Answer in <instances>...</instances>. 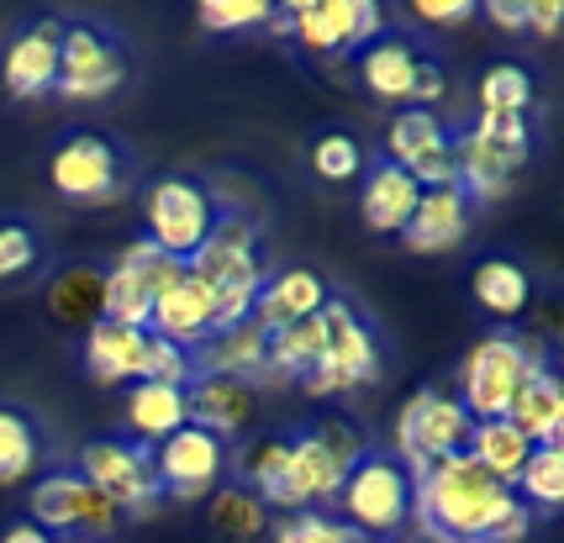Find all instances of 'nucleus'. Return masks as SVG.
<instances>
[{"mask_svg": "<svg viewBox=\"0 0 564 543\" xmlns=\"http://www.w3.org/2000/svg\"><path fill=\"white\" fill-rule=\"evenodd\" d=\"M412 522L433 543H522L539 518L507 480H496L469 454H454L412 480Z\"/></svg>", "mask_w": 564, "mask_h": 543, "instance_id": "1", "label": "nucleus"}, {"mask_svg": "<svg viewBox=\"0 0 564 543\" xmlns=\"http://www.w3.org/2000/svg\"><path fill=\"white\" fill-rule=\"evenodd\" d=\"M259 248H264L259 217H248L238 206H221L212 238H206L200 253L191 259V274L206 285V296L217 306V333L248 322V312H253V296H259L264 274H270V259H264Z\"/></svg>", "mask_w": 564, "mask_h": 543, "instance_id": "2", "label": "nucleus"}, {"mask_svg": "<svg viewBox=\"0 0 564 543\" xmlns=\"http://www.w3.org/2000/svg\"><path fill=\"white\" fill-rule=\"evenodd\" d=\"M322 333H327L322 365H312V370L295 380L312 401H333V395H348V391H359V385H380L386 380V370H391L386 333H380V322L369 317L354 296H344V291L327 296Z\"/></svg>", "mask_w": 564, "mask_h": 543, "instance_id": "3", "label": "nucleus"}, {"mask_svg": "<svg viewBox=\"0 0 564 543\" xmlns=\"http://www.w3.org/2000/svg\"><path fill=\"white\" fill-rule=\"evenodd\" d=\"M48 185L69 206H117L143 185V164L117 132L74 127L48 149Z\"/></svg>", "mask_w": 564, "mask_h": 543, "instance_id": "4", "label": "nucleus"}, {"mask_svg": "<svg viewBox=\"0 0 564 543\" xmlns=\"http://www.w3.org/2000/svg\"><path fill=\"white\" fill-rule=\"evenodd\" d=\"M543 365H554V354L543 344V333H528V327H491L486 338H475L465 359H459V374H454V395L475 422L507 417L512 395L522 391V380Z\"/></svg>", "mask_w": 564, "mask_h": 543, "instance_id": "5", "label": "nucleus"}, {"mask_svg": "<svg viewBox=\"0 0 564 543\" xmlns=\"http://www.w3.org/2000/svg\"><path fill=\"white\" fill-rule=\"evenodd\" d=\"M543 153V127L539 117H469L454 122V170H459V191L475 206L496 200L512 191V180Z\"/></svg>", "mask_w": 564, "mask_h": 543, "instance_id": "6", "label": "nucleus"}, {"mask_svg": "<svg viewBox=\"0 0 564 543\" xmlns=\"http://www.w3.org/2000/svg\"><path fill=\"white\" fill-rule=\"evenodd\" d=\"M354 69H359V85H365L375 100H391L395 111L401 106H417V111H438V100L448 96V64L443 53L412 32V26L386 22V32L365 43L354 53Z\"/></svg>", "mask_w": 564, "mask_h": 543, "instance_id": "7", "label": "nucleus"}, {"mask_svg": "<svg viewBox=\"0 0 564 543\" xmlns=\"http://www.w3.org/2000/svg\"><path fill=\"white\" fill-rule=\"evenodd\" d=\"M26 518L53 543H117L127 528L122 512L64 459L26 486Z\"/></svg>", "mask_w": 564, "mask_h": 543, "instance_id": "8", "label": "nucleus"}, {"mask_svg": "<svg viewBox=\"0 0 564 543\" xmlns=\"http://www.w3.org/2000/svg\"><path fill=\"white\" fill-rule=\"evenodd\" d=\"M138 69L127 37L100 17H64V43H58V100H106L117 96Z\"/></svg>", "mask_w": 564, "mask_h": 543, "instance_id": "9", "label": "nucleus"}, {"mask_svg": "<svg viewBox=\"0 0 564 543\" xmlns=\"http://www.w3.org/2000/svg\"><path fill=\"white\" fill-rule=\"evenodd\" d=\"M221 217L217 191L200 174H159L143 191V238L170 259L191 264Z\"/></svg>", "mask_w": 564, "mask_h": 543, "instance_id": "10", "label": "nucleus"}, {"mask_svg": "<svg viewBox=\"0 0 564 543\" xmlns=\"http://www.w3.org/2000/svg\"><path fill=\"white\" fill-rule=\"evenodd\" d=\"M338 518L359 528L365 539H395L412 522V475L391 448H369L338 486Z\"/></svg>", "mask_w": 564, "mask_h": 543, "instance_id": "11", "label": "nucleus"}, {"mask_svg": "<svg viewBox=\"0 0 564 543\" xmlns=\"http://www.w3.org/2000/svg\"><path fill=\"white\" fill-rule=\"evenodd\" d=\"M74 469L96 486L122 518H148L164 507L159 491V469H153V448L127 438V433H96L74 454Z\"/></svg>", "mask_w": 564, "mask_h": 543, "instance_id": "12", "label": "nucleus"}, {"mask_svg": "<svg viewBox=\"0 0 564 543\" xmlns=\"http://www.w3.org/2000/svg\"><path fill=\"white\" fill-rule=\"evenodd\" d=\"M469 427H475V417L459 406V395L438 391V385H422V391L406 395V406L395 412L391 454L406 465V475L417 480L422 469H433V465H443V459H454V454H465Z\"/></svg>", "mask_w": 564, "mask_h": 543, "instance_id": "13", "label": "nucleus"}, {"mask_svg": "<svg viewBox=\"0 0 564 543\" xmlns=\"http://www.w3.org/2000/svg\"><path fill=\"white\" fill-rule=\"evenodd\" d=\"M386 11L375 0H291V32L285 43L306 53L312 64H338L386 32Z\"/></svg>", "mask_w": 564, "mask_h": 543, "instance_id": "14", "label": "nucleus"}, {"mask_svg": "<svg viewBox=\"0 0 564 543\" xmlns=\"http://www.w3.org/2000/svg\"><path fill=\"white\" fill-rule=\"evenodd\" d=\"M380 153L401 164V170L417 180L422 191H438V185H459L454 170V122L438 111H417V106H401L380 138Z\"/></svg>", "mask_w": 564, "mask_h": 543, "instance_id": "15", "label": "nucleus"}, {"mask_svg": "<svg viewBox=\"0 0 564 543\" xmlns=\"http://www.w3.org/2000/svg\"><path fill=\"white\" fill-rule=\"evenodd\" d=\"M58 43H64V17L58 11H32L0 43V90L11 100L53 96V85H58Z\"/></svg>", "mask_w": 564, "mask_h": 543, "instance_id": "16", "label": "nucleus"}, {"mask_svg": "<svg viewBox=\"0 0 564 543\" xmlns=\"http://www.w3.org/2000/svg\"><path fill=\"white\" fill-rule=\"evenodd\" d=\"M227 459H232V444H221L200 427H180L164 444L153 448V469H159V491L164 501H206L227 480Z\"/></svg>", "mask_w": 564, "mask_h": 543, "instance_id": "17", "label": "nucleus"}, {"mask_svg": "<svg viewBox=\"0 0 564 543\" xmlns=\"http://www.w3.org/2000/svg\"><path fill=\"white\" fill-rule=\"evenodd\" d=\"M185 422L221 438V444H243L264 422V391L227 380V374H196L185 385Z\"/></svg>", "mask_w": 564, "mask_h": 543, "instance_id": "18", "label": "nucleus"}, {"mask_svg": "<svg viewBox=\"0 0 564 543\" xmlns=\"http://www.w3.org/2000/svg\"><path fill=\"white\" fill-rule=\"evenodd\" d=\"M148 333L174 348H185V354H196L206 338H217V306L206 296V285L191 274V264L159 285L153 312H148Z\"/></svg>", "mask_w": 564, "mask_h": 543, "instance_id": "19", "label": "nucleus"}, {"mask_svg": "<svg viewBox=\"0 0 564 543\" xmlns=\"http://www.w3.org/2000/svg\"><path fill=\"white\" fill-rule=\"evenodd\" d=\"M148 359H153L148 327L96 322V327L79 333V370L96 385H138V380H148Z\"/></svg>", "mask_w": 564, "mask_h": 543, "instance_id": "20", "label": "nucleus"}, {"mask_svg": "<svg viewBox=\"0 0 564 543\" xmlns=\"http://www.w3.org/2000/svg\"><path fill=\"white\" fill-rule=\"evenodd\" d=\"M333 296V280L312 264H285V270H270L264 274V285H259V296H253V312L248 322L270 338L280 327H291V322H306L317 317L322 306Z\"/></svg>", "mask_w": 564, "mask_h": 543, "instance_id": "21", "label": "nucleus"}, {"mask_svg": "<svg viewBox=\"0 0 564 543\" xmlns=\"http://www.w3.org/2000/svg\"><path fill=\"white\" fill-rule=\"evenodd\" d=\"M58 465L53 427L37 406L0 395V486H32L43 469Z\"/></svg>", "mask_w": 564, "mask_h": 543, "instance_id": "22", "label": "nucleus"}, {"mask_svg": "<svg viewBox=\"0 0 564 543\" xmlns=\"http://www.w3.org/2000/svg\"><path fill=\"white\" fill-rule=\"evenodd\" d=\"M417 196H422V185L401 164H391L380 149L365 159V174H359V217H365L369 232L401 238V227L412 222V211H417Z\"/></svg>", "mask_w": 564, "mask_h": 543, "instance_id": "23", "label": "nucleus"}, {"mask_svg": "<svg viewBox=\"0 0 564 543\" xmlns=\"http://www.w3.org/2000/svg\"><path fill=\"white\" fill-rule=\"evenodd\" d=\"M469 222H475V200L459 185H438V191H422L412 222L401 227V243L412 253H443V248L465 243Z\"/></svg>", "mask_w": 564, "mask_h": 543, "instance_id": "24", "label": "nucleus"}, {"mask_svg": "<svg viewBox=\"0 0 564 543\" xmlns=\"http://www.w3.org/2000/svg\"><path fill=\"white\" fill-rule=\"evenodd\" d=\"M285 465H291V427L285 433H253L243 444H232L227 459V486H243L253 491L270 512H280V496H285Z\"/></svg>", "mask_w": 564, "mask_h": 543, "instance_id": "25", "label": "nucleus"}, {"mask_svg": "<svg viewBox=\"0 0 564 543\" xmlns=\"http://www.w3.org/2000/svg\"><path fill=\"white\" fill-rule=\"evenodd\" d=\"M196 374H227V380H243L253 391H264L270 385V338L253 322L221 327L217 338H206L196 348Z\"/></svg>", "mask_w": 564, "mask_h": 543, "instance_id": "26", "label": "nucleus"}, {"mask_svg": "<svg viewBox=\"0 0 564 543\" xmlns=\"http://www.w3.org/2000/svg\"><path fill=\"white\" fill-rule=\"evenodd\" d=\"M507 422L528 438L533 448H554L564 444V380L554 365H543L522 380V391L507 406Z\"/></svg>", "mask_w": 564, "mask_h": 543, "instance_id": "27", "label": "nucleus"}, {"mask_svg": "<svg viewBox=\"0 0 564 543\" xmlns=\"http://www.w3.org/2000/svg\"><path fill=\"white\" fill-rule=\"evenodd\" d=\"M53 270L48 232L26 211H0V291H22L37 285Z\"/></svg>", "mask_w": 564, "mask_h": 543, "instance_id": "28", "label": "nucleus"}, {"mask_svg": "<svg viewBox=\"0 0 564 543\" xmlns=\"http://www.w3.org/2000/svg\"><path fill=\"white\" fill-rule=\"evenodd\" d=\"M122 433L138 444L159 448L170 433L185 427V385H164V380H138L122 395Z\"/></svg>", "mask_w": 564, "mask_h": 543, "instance_id": "29", "label": "nucleus"}, {"mask_svg": "<svg viewBox=\"0 0 564 543\" xmlns=\"http://www.w3.org/2000/svg\"><path fill=\"white\" fill-rule=\"evenodd\" d=\"M100 296H106V270H100V264L74 259V264L48 270V317L58 322V327H79V333L96 327Z\"/></svg>", "mask_w": 564, "mask_h": 543, "instance_id": "30", "label": "nucleus"}, {"mask_svg": "<svg viewBox=\"0 0 564 543\" xmlns=\"http://www.w3.org/2000/svg\"><path fill=\"white\" fill-rule=\"evenodd\" d=\"M469 291L491 317L512 322L528 317V306H533V274H528V264H517L507 253H491V259H480L469 270Z\"/></svg>", "mask_w": 564, "mask_h": 543, "instance_id": "31", "label": "nucleus"}, {"mask_svg": "<svg viewBox=\"0 0 564 543\" xmlns=\"http://www.w3.org/2000/svg\"><path fill=\"white\" fill-rule=\"evenodd\" d=\"M206 528H212L221 543H264L274 528V512L253 491L221 480L217 491L206 496Z\"/></svg>", "mask_w": 564, "mask_h": 543, "instance_id": "32", "label": "nucleus"}, {"mask_svg": "<svg viewBox=\"0 0 564 543\" xmlns=\"http://www.w3.org/2000/svg\"><path fill=\"white\" fill-rule=\"evenodd\" d=\"M480 117H539V75L522 58H501L480 75V96H475Z\"/></svg>", "mask_w": 564, "mask_h": 543, "instance_id": "33", "label": "nucleus"}, {"mask_svg": "<svg viewBox=\"0 0 564 543\" xmlns=\"http://www.w3.org/2000/svg\"><path fill=\"white\" fill-rule=\"evenodd\" d=\"M469 459L480 469H491L496 480H507V486H517V475H522V465H528V454H533V444L517 433L507 417H491V422H475L469 427Z\"/></svg>", "mask_w": 564, "mask_h": 543, "instance_id": "34", "label": "nucleus"}, {"mask_svg": "<svg viewBox=\"0 0 564 543\" xmlns=\"http://www.w3.org/2000/svg\"><path fill=\"white\" fill-rule=\"evenodd\" d=\"M512 491H517V501H522L533 518H554V512L564 507V444L533 448Z\"/></svg>", "mask_w": 564, "mask_h": 543, "instance_id": "35", "label": "nucleus"}, {"mask_svg": "<svg viewBox=\"0 0 564 543\" xmlns=\"http://www.w3.org/2000/svg\"><path fill=\"white\" fill-rule=\"evenodd\" d=\"M365 159L369 149L359 143V132H348V127H322L312 138V174L322 185H359Z\"/></svg>", "mask_w": 564, "mask_h": 543, "instance_id": "36", "label": "nucleus"}, {"mask_svg": "<svg viewBox=\"0 0 564 543\" xmlns=\"http://www.w3.org/2000/svg\"><path fill=\"white\" fill-rule=\"evenodd\" d=\"M270 543H369L359 528H348L338 512H285V518H274L270 528Z\"/></svg>", "mask_w": 564, "mask_h": 543, "instance_id": "37", "label": "nucleus"}, {"mask_svg": "<svg viewBox=\"0 0 564 543\" xmlns=\"http://www.w3.org/2000/svg\"><path fill=\"white\" fill-rule=\"evenodd\" d=\"M301 427H306V433L317 438L322 454H327V459H333L338 469H354V465H359V459L369 454V448H375V444H369V433H365V427H359L354 417H344V412H327V417H312V422H301Z\"/></svg>", "mask_w": 564, "mask_h": 543, "instance_id": "38", "label": "nucleus"}, {"mask_svg": "<svg viewBox=\"0 0 564 543\" xmlns=\"http://www.w3.org/2000/svg\"><path fill=\"white\" fill-rule=\"evenodd\" d=\"M196 22L212 37H238V32H253V26H270V6L264 0H206L196 11Z\"/></svg>", "mask_w": 564, "mask_h": 543, "instance_id": "39", "label": "nucleus"}, {"mask_svg": "<svg viewBox=\"0 0 564 543\" xmlns=\"http://www.w3.org/2000/svg\"><path fill=\"white\" fill-rule=\"evenodd\" d=\"M412 17L427 26H459V22H475L480 11H475V0H417Z\"/></svg>", "mask_w": 564, "mask_h": 543, "instance_id": "40", "label": "nucleus"}, {"mask_svg": "<svg viewBox=\"0 0 564 543\" xmlns=\"http://www.w3.org/2000/svg\"><path fill=\"white\" fill-rule=\"evenodd\" d=\"M486 22L507 26V32H528V17H533V0H480L475 6Z\"/></svg>", "mask_w": 564, "mask_h": 543, "instance_id": "41", "label": "nucleus"}, {"mask_svg": "<svg viewBox=\"0 0 564 543\" xmlns=\"http://www.w3.org/2000/svg\"><path fill=\"white\" fill-rule=\"evenodd\" d=\"M564 22V6L560 0H533V17H528V26L539 32V37H554Z\"/></svg>", "mask_w": 564, "mask_h": 543, "instance_id": "42", "label": "nucleus"}, {"mask_svg": "<svg viewBox=\"0 0 564 543\" xmlns=\"http://www.w3.org/2000/svg\"><path fill=\"white\" fill-rule=\"evenodd\" d=\"M0 543H53V539L32 518H11L6 528H0Z\"/></svg>", "mask_w": 564, "mask_h": 543, "instance_id": "43", "label": "nucleus"}, {"mask_svg": "<svg viewBox=\"0 0 564 543\" xmlns=\"http://www.w3.org/2000/svg\"><path fill=\"white\" fill-rule=\"evenodd\" d=\"M369 543H401V539H369Z\"/></svg>", "mask_w": 564, "mask_h": 543, "instance_id": "44", "label": "nucleus"}]
</instances>
